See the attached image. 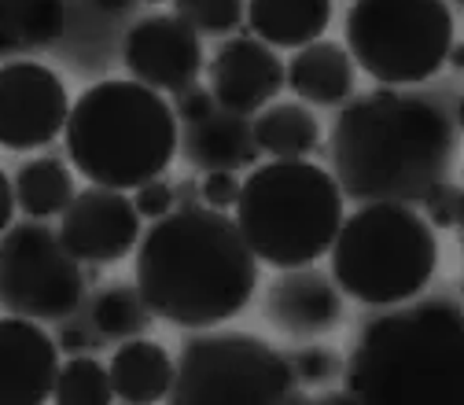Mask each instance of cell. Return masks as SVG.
<instances>
[{"label":"cell","mask_w":464,"mask_h":405,"mask_svg":"<svg viewBox=\"0 0 464 405\" xmlns=\"http://www.w3.org/2000/svg\"><path fill=\"white\" fill-rule=\"evenodd\" d=\"M457 130L446 107L410 89L351 100L332 126V173L354 203H420L450 181Z\"/></svg>","instance_id":"obj_1"},{"label":"cell","mask_w":464,"mask_h":405,"mask_svg":"<svg viewBox=\"0 0 464 405\" xmlns=\"http://www.w3.org/2000/svg\"><path fill=\"white\" fill-rule=\"evenodd\" d=\"M137 287L155 317L178 328L232 321L258 287V258L240 225L214 207H178L140 236Z\"/></svg>","instance_id":"obj_2"},{"label":"cell","mask_w":464,"mask_h":405,"mask_svg":"<svg viewBox=\"0 0 464 405\" xmlns=\"http://www.w3.org/2000/svg\"><path fill=\"white\" fill-rule=\"evenodd\" d=\"M346 391L365 405H464V306L410 299L365 321Z\"/></svg>","instance_id":"obj_3"},{"label":"cell","mask_w":464,"mask_h":405,"mask_svg":"<svg viewBox=\"0 0 464 405\" xmlns=\"http://www.w3.org/2000/svg\"><path fill=\"white\" fill-rule=\"evenodd\" d=\"M63 140L74 169L92 185L130 192L166 173L181 148V122L159 89L107 78L71 103Z\"/></svg>","instance_id":"obj_4"},{"label":"cell","mask_w":464,"mask_h":405,"mask_svg":"<svg viewBox=\"0 0 464 405\" xmlns=\"http://www.w3.org/2000/svg\"><path fill=\"white\" fill-rule=\"evenodd\" d=\"M343 199L335 173L306 159H273L255 166L244 181L237 225L258 262L295 269L332 251Z\"/></svg>","instance_id":"obj_5"},{"label":"cell","mask_w":464,"mask_h":405,"mask_svg":"<svg viewBox=\"0 0 464 405\" xmlns=\"http://www.w3.org/2000/svg\"><path fill=\"white\" fill-rule=\"evenodd\" d=\"M328 255L343 295L365 306H398L428 287L439 265V236L410 203H362L343 217Z\"/></svg>","instance_id":"obj_6"},{"label":"cell","mask_w":464,"mask_h":405,"mask_svg":"<svg viewBox=\"0 0 464 405\" xmlns=\"http://www.w3.org/2000/svg\"><path fill=\"white\" fill-rule=\"evenodd\" d=\"M178 405H280L303 401L299 380L276 346L247 332H199L181 342L169 387Z\"/></svg>","instance_id":"obj_7"},{"label":"cell","mask_w":464,"mask_h":405,"mask_svg":"<svg viewBox=\"0 0 464 405\" xmlns=\"http://www.w3.org/2000/svg\"><path fill=\"white\" fill-rule=\"evenodd\" d=\"M354 63L383 85H417L446 67L453 12L446 0H354L346 12Z\"/></svg>","instance_id":"obj_8"},{"label":"cell","mask_w":464,"mask_h":405,"mask_svg":"<svg viewBox=\"0 0 464 405\" xmlns=\"http://www.w3.org/2000/svg\"><path fill=\"white\" fill-rule=\"evenodd\" d=\"M85 273L55 228L37 217L0 233V306L34 321H63L82 306Z\"/></svg>","instance_id":"obj_9"},{"label":"cell","mask_w":464,"mask_h":405,"mask_svg":"<svg viewBox=\"0 0 464 405\" xmlns=\"http://www.w3.org/2000/svg\"><path fill=\"white\" fill-rule=\"evenodd\" d=\"M71 96L63 78L44 63L15 60L0 67V148L30 151L63 133Z\"/></svg>","instance_id":"obj_10"},{"label":"cell","mask_w":464,"mask_h":405,"mask_svg":"<svg viewBox=\"0 0 464 405\" xmlns=\"http://www.w3.org/2000/svg\"><path fill=\"white\" fill-rule=\"evenodd\" d=\"M60 240L78 262H119L140 244V210L126 192L92 185L78 192L60 214Z\"/></svg>","instance_id":"obj_11"},{"label":"cell","mask_w":464,"mask_h":405,"mask_svg":"<svg viewBox=\"0 0 464 405\" xmlns=\"http://www.w3.org/2000/svg\"><path fill=\"white\" fill-rule=\"evenodd\" d=\"M122 63L148 89L181 92L203 71V41L181 15H148L130 26Z\"/></svg>","instance_id":"obj_12"},{"label":"cell","mask_w":464,"mask_h":405,"mask_svg":"<svg viewBox=\"0 0 464 405\" xmlns=\"http://www.w3.org/2000/svg\"><path fill=\"white\" fill-rule=\"evenodd\" d=\"M207 71L218 107L237 114H255L269 107L287 82V67L280 63L273 44L255 34H232L228 41H221Z\"/></svg>","instance_id":"obj_13"},{"label":"cell","mask_w":464,"mask_h":405,"mask_svg":"<svg viewBox=\"0 0 464 405\" xmlns=\"http://www.w3.org/2000/svg\"><path fill=\"white\" fill-rule=\"evenodd\" d=\"M60 342L34 317H0V405H41L60 376Z\"/></svg>","instance_id":"obj_14"},{"label":"cell","mask_w":464,"mask_h":405,"mask_svg":"<svg viewBox=\"0 0 464 405\" xmlns=\"http://www.w3.org/2000/svg\"><path fill=\"white\" fill-rule=\"evenodd\" d=\"M266 321L280 328L292 339H314L324 335L339 324L343 317V299H339V284L314 269V265H295V269H280L273 284L266 287Z\"/></svg>","instance_id":"obj_15"},{"label":"cell","mask_w":464,"mask_h":405,"mask_svg":"<svg viewBox=\"0 0 464 405\" xmlns=\"http://www.w3.org/2000/svg\"><path fill=\"white\" fill-rule=\"evenodd\" d=\"M178 151L185 155L188 166L207 169V173L210 169L240 173V169L255 166L258 155H262V148L255 140V126L244 119V114L225 111V107H218V111L207 114V119L185 126Z\"/></svg>","instance_id":"obj_16"},{"label":"cell","mask_w":464,"mask_h":405,"mask_svg":"<svg viewBox=\"0 0 464 405\" xmlns=\"http://www.w3.org/2000/svg\"><path fill=\"white\" fill-rule=\"evenodd\" d=\"M354 78H358V63L354 55L335 41H310L292 55V67H287V85L292 92L306 103L317 107H343L354 96Z\"/></svg>","instance_id":"obj_17"},{"label":"cell","mask_w":464,"mask_h":405,"mask_svg":"<svg viewBox=\"0 0 464 405\" xmlns=\"http://www.w3.org/2000/svg\"><path fill=\"white\" fill-rule=\"evenodd\" d=\"M111 387L119 401L130 405H151V401H166L173 376H178V362L155 339H126L119 351L111 354Z\"/></svg>","instance_id":"obj_18"},{"label":"cell","mask_w":464,"mask_h":405,"mask_svg":"<svg viewBox=\"0 0 464 405\" xmlns=\"http://www.w3.org/2000/svg\"><path fill=\"white\" fill-rule=\"evenodd\" d=\"M332 23V0H247V26L273 48L321 41Z\"/></svg>","instance_id":"obj_19"},{"label":"cell","mask_w":464,"mask_h":405,"mask_svg":"<svg viewBox=\"0 0 464 405\" xmlns=\"http://www.w3.org/2000/svg\"><path fill=\"white\" fill-rule=\"evenodd\" d=\"M67 34V0H0V55H30L60 44Z\"/></svg>","instance_id":"obj_20"},{"label":"cell","mask_w":464,"mask_h":405,"mask_svg":"<svg viewBox=\"0 0 464 405\" xmlns=\"http://www.w3.org/2000/svg\"><path fill=\"white\" fill-rule=\"evenodd\" d=\"M251 126L258 148L273 159H306L321 144V122L306 103H269Z\"/></svg>","instance_id":"obj_21"},{"label":"cell","mask_w":464,"mask_h":405,"mask_svg":"<svg viewBox=\"0 0 464 405\" xmlns=\"http://www.w3.org/2000/svg\"><path fill=\"white\" fill-rule=\"evenodd\" d=\"M74 178H71V169L60 162V159H30L15 169V199L19 207L26 210V217H55V214H63L74 199Z\"/></svg>","instance_id":"obj_22"},{"label":"cell","mask_w":464,"mask_h":405,"mask_svg":"<svg viewBox=\"0 0 464 405\" xmlns=\"http://www.w3.org/2000/svg\"><path fill=\"white\" fill-rule=\"evenodd\" d=\"M92 328L100 339H114V342H126L144 335V328L151 324V306L144 303L140 287L137 284H122L114 280L107 287H100L96 299H92Z\"/></svg>","instance_id":"obj_23"},{"label":"cell","mask_w":464,"mask_h":405,"mask_svg":"<svg viewBox=\"0 0 464 405\" xmlns=\"http://www.w3.org/2000/svg\"><path fill=\"white\" fill-rule=\"evenodd\" d=\"M52 398L60 405H107L114 398L111 387V369L100 365L96 358H71L60 365V376H55V391Z\"/></svg>","instance_id":"obj_24"},{"label":"cell","mask_w":464,"mask_h":405,"mask_svg":"<svg viewBox=\"0 0 464 405\" xmlns=\"http://www.w3.org/2000/svg\"><path fill=\"white\" fill-rule=\"evenodd\" d=\"M173 12L203 37H225L247 19V0H173Z\"/></svg>","instance_id":"obj_25"},{"label":"cell","mask_w":464,"mask_h":405,"mask_svg":"<svg viewBox=\"0 0 464 405\" xmlns=\"http://www.w3.org/2000/svg\"><path fill=\"white\" fill-rule=\"evenodd\" d=\"M424 217L431 228H457L460 225V210H464V192L453 181H439L424 199Z\"/></svg>","instance_id":"obj_26"},{"label":"cell","mask_w":464,"mask_h":405,"mask_svg":"<svg viewBox=\"0 0 464 405\" xmlns=\"http://www.w3.org/2000/svg\"><path fill=\"white\" fill-rule=\"evenodd\" d=\"M287 362H292V372L299 383H328L339 372V358L332 346H303Z\"/></svg>","instance_id":"obj_27"},{"label":"cell","mask_w":464,"mask_h":405,"mask_svg":"<svg viewBox=\"0 0 464 405\" xmlns=\"http://www.w3.org/2000/svg\"><path fill=\"white\" fill-rule=\"evenodd\" d=\"M240 188H244V181L232 169H210L199 185V199L214 210H228L240 203Z\"/></svg>","instance_id":"obj_28"},{"label":"cell","mask_w":464,"mask_h":405,"mask_svg":"<svg viewBox=\"0 0 464 405\" xmlns=\"http://www.w3.org/2000/svg\"><path fill=\"white\" fill-rule=\"evenodd\" d=\"M133 192H137V196H133V207L140 210V217H151V221L178 207V199H173V185L162 181V178H151V181H144V185L133 188Z\"/></svg>","instance_id":"obj_29"},{"label":"cell","mask_w":464,"mask_h":405,"mask_svg":"<svg viewBox=\"0 0 464 405\" xmlns=\"http://www.w3.org/2000/svg\"><path fill=\"white\" fill-rule=\"evenodd\" d=\"M173 96H178V100H173V114H178V122H185V126H192V122L207 119L210 111H218L214 92L210 89H199L196 82L188 89H181V92H173Z\"/></svg>","instance_id":"obj_30"},{"label":"cell","mask_w":464,"mask_h":405,"mask_svg":"<svg viewBox=\"0 0 464 405\" xmlns=\"http://www.w3.org/2000/svg\"><path fill=\"white\" fill-rule=\"evenodd\" d=\"M15 207H19V199H15V185L8 181V173L0 169V233H5V228L12 225Z\"/></svg>","instance_id":"obj_31"},{"label":"cell","mask_w":464,"mask_h":405,"mask_svg":"<svg viewBox=\"0 0 464 405\" xmlns=\"http://www.w3.org/2000/svg\"><path fill=\"white\" fill-rule=\"evenodd\" d=\"M89 5L100 12V15H107V19H122V15H130L140 0H89Z\"/></svg>","instance_id":"obj_32"},{"label":"cell","mask_w":464,"mask_h":405,"mask_svg":"<svg viewBox=\"0 0 464 405\" xmlns=\"http://www.w3.org/2000/svg\"><path fill=\"white\" fill-rule=\"evenodd\" d=\"M55 342H60V351H82V354H85L89 335H85V332H74V328H67L60 339H55Z\"/></svg>","instance_id":"obj_33"},{"label":"cell","mask_w":464,"mask_h":405,"mask_svg":"<svg viewBox=\"0 0 464 405\" xmlns=\"http://www.w3.org/2000/svg\"><path fill=\"white\" fill-rule=\"evenodd\" d=\"M446 63H450L453 71H464V44L453 41V48H450V55H446Z\"/></svg>","instance_id":"obj_34"},{"label":"cell","mask_w":464,"mask_h":405,"mask_svg":"<svg viewBox=\"0 0 464 405\" xmlns=\"http://www.w3.org/2000/svg\"><path fill=\"white\" fill-rule=\"evenodd\" d=\"M453 119H457V126H460V130H464V96H460V100H457V114H453Z\"/></svg>","instance_id":"obj_35"},{"label":"cell","mask_w":464,"mask_h":405,"mask_svg":"<svg viewBox=\"0 0 464 405\" xmlns=\"http://www.w3.org/2000/svg\"><path fill=\"white\" fill-rule=\"evenodd\" d=\"M457 228H460V247H464V210H460V225Z\"/></svg>","instance_id":"obj_36"},{"label":"cell","mask_w":464,"mask_h":405,"mask_svg":"<svg viewBox=\"0 0 464 405\" xmlns=\"http://www.w3.org/2000/svg\"><path fill=\"white\" fill-rule=\"evenodd\" d=\"M144 5H162V0H144Z\"/></svg>","instance_id":"obj_37"},{"label":"cell","mask_w":464,"mask_h":405,"mask_svg":"<svg viewBox=\"0 0 464 405\" xmlns=\"http://www.w3.org/2000/svg\"><path fill=\"white\" fill-rule=\"evenodd\" d=\"M457 5H460V8H464V0H457Z\"/></svg>","instance_id":"obj_38"},{"label":"cell","mask_w":464,"mask_h":405,"mask_svg":"<svg viewBox=\"0 0 464 405\" xmlns=\"http://www.w3.org/2000/svg\"><path fill=\"white\" fill-rule=\"evenodd\" d=\"M460 292H464V280H460Z\"/></svg>","instance_id":"obj_39"}]
</instances>
